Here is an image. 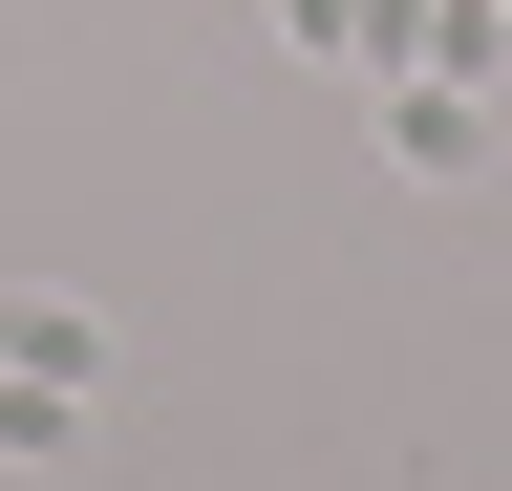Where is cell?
Instances as JSON below:
<instances>
[{"mask_svg":"<svg viewBox=\"0 0 512 491\" xmlns=\"http://www.w3.org/2000/svg\"><path fill=\"white\" fill-rule=\"evenodd\" d=\"M384 171L470 193V171H491V86H470V65H406V86H384Z\"/></svg>","mask_w":512,"mask_h":491,"instance_id":"6da1fadb","label":"cell"},{"mask_svg":"<svg viewBox=\"0 0 512 491\" xmlns=\"http://www.w3.org/2000/svg\"><path fill=\"white\" fill-rule=\"evenodd\" d=\"M0 470H86V385H43V363H0Z\"/></svg>","mask_w":512,"mask_h":491,"instance_id":"7a4b0ae2","label":"cell"},{"mask_svg":"<svg viewBox=\"0 0 512 491\" xmlns=\"http://www.w3.org/2000/svg\"><path fill=\"white\" fill-rule=\"evenodd\" d=\"M0 363H43V385L107 406V321H86V299H0Z\"/></svg>","mask_w":512,"mask_h":491,"instance_id":"3957f363","label":"cell"},{"mask_svg":"<svg viewBox=\"0 0 512 491\" xmlns=\"http://www.w3.org/2000/svg\"><path fill=\"white\" fill-rule=\"evenodd\" d=\"M278 43H320V65H363V0H278Z\"/></svg>","mask_w":512,"mask_h":491,"instance_id":"277c9868","label":"cell"},{"mask_svg":"<svg viewBox=\"0 0 512 491\" xmlns=\"http://www.w3.org/2000/svg\"><path fill=\"white\" fill-rule=\"evenodd\" d=\"M491 43H512V0H491Z\"/></svg>","mask_w":512,"mask_h":491,"instance_id":"5b68a950","label":"cell"}]
</instances>
